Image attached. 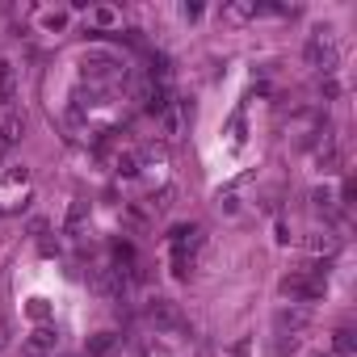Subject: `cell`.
Returning <instances> with one entry per match:
<instances>
[{
    "label": "cell",
    "mask_w": 357,
    "mask_h": 357,
    "mask_svg": "<svg viewBox=\"0 0 357 357\" xmlns=\"http://www.w3.org/2000/svg\"><path fill=\"white\" fill-rule=\"evenodd\" d=\"M303 55H307V63H311L315 72H324V76H332V72H336V63H340L336 38H332V30H328V26H324V30H311V38H307V47H303Z\"/></svg>",
    "instance_id": "1"
},
{
    "label": "cell",
    "mask_w": 357,
    "mask_h": 357,
    "mask_svg": "<svg viewBox=\"0 0 357 357\" xmlns=\"http://www.w3.org/2000/svg\"><path fill=\"white\" fill-rule=\"evenodd\" d=\"M202 248V227H173V273L185 278Z\"/></svg>",
    "instance_id": "2"
},
{
    "label": "cell",
    "mask_w": 357,
    "mask_h": 357,
    "mask_svg": "<svg viewBox=\"0 0 357 357\" xmlns=\"http://www.w3.org/2000/svg\"><path fill=\"white\" fill-rule=\"evenodd\" d=\"M148 319H152L156 332H168V336L185 332V319H181V311H177L173 299H152V303H148Z\"/></svg>",
    "instance_id": "3"
},
{
    "label": "cell",
    "mask_w": 357,
    "mask_h": 357,
    "mask_svg": "<svg viewBox=\"0 0 357 357\" xmlns=\"http://www.w3.org/2000/svg\"><path fill=\"white\" fill-rule=\"evenodd\" d=\"M273 328H278V336H299V332H307L311 328V311L307 307H299V303H290V307H282L278 315H273Z\"/></svg>",
    "instance_id": "4"
},
{
    "label": "cell",
    "mask_w": 357,
    "mask_h": 357,
    "mask_svg": "<svg viewBox=\"0 0 357 357\" xmlns=\"http://www.w3.org/2000/svg\"><path fill=\"white\" fill-rule=\"evenodd\" d=\"M22 131H26V113H17V109H13L5 122H0V156H5V152L22 139Z\"/></svg>",
    "instance_id": "5"
},
{
    "label": "cell",
    "mask_w": 357,
    "mask_h": 357,
    "mask_svg": "<svg viewBox=\"0 0 357 357\" xmlns=\"http://www.w3.org/2000/svg\"><path fill=\"white\" fill-rule=\"evenodd\" d=\"M17 101V72L9 59H0V109H9Z\"/></svg>",
    "instance_id": "6"
},
{
    "label": "cell",
    "mask_w": 357,
    "mask_h": 357,
    "mask_svg": "<svg viewBox=\"0 0 357 357\" xmlns=\"http://www.w3.org/2000/svg\"><path fill=\"white\" fill-rule=\"evenodd\" d=\"M118 340H122L118 332H97V336L88 340V357H109V353L118 349Z\"/></svg>",
    "instance_id": "7"
},
{
    "label": "cell",
    "mask_w": 357,
    "mask_h": 357,
    "mask_svg": "<svg viewBox=\"0 0 357 357\" xmlns=\"http://www.w3.org/2000/svg\"><path fill=\"white\" fill-rule=\"evenodd\" d=\"M59 344V332H51V328H38L34 336H30V349L34 353H42V349H55Z\"/></svg>",
    "instance_id": "8"
},
{
    "label": "cell",
    "mask_w": 357,
    "mask_h": 357,
    "mask_svg": "<svg viewBox=\"0 0 357 357\" xmlns=\"http://www.w3.org/2000/svg\"><path fill=\"white\" fill-rule=\"evenodd\" d=\"M332 349H336L340 357H349V353H353V328H336V340H332Z\"/></svg>",
    "instance_id": "9"
},
{
    "label": "cell",
    "mask_w": 357,
    "mask_h": 357,
    "mask_svg": "<svg viewBox=\"0 0 357 357\" xmlns=\"http://www.w3.org/2000/svg\"><path fill=\"white\" fill-rule=\"evenodd\" d=\"M311 202H315V210H332V193H328V189H315Z\"/></svg>",
    "instance_id": "10"
},
{
    "label": "cell",
    "mask_w": 357,
    "mask_h": 357,
    "mask_svg": "<svg viewBox=\"0 0 357 357\" xmlns=\"http://www.w3.org/2000/svg\"><path fill=\"white\" fill-rule=\"evenodd\" d=\"M319 93H324V97H328V101H332V97H336V93H340V84H336V80H332V76H328V80H324V84H319Z\"/></svg>",
    "instance_id": "11"
},
{
    "label": "cell",
    "mask_w": 357,
    "mask_h": 357,
    "mask_svg": "<svg viewBox=\"0 0 357 357\" xmlns=\"http://www.w3.org/2000/svg\"><path fill=\"white\" fill-rule=\"evenodd\" d=\"M311 357H332V353H311Z\"/></svg>",
    "instance_id": "12"
}]
</instances>
